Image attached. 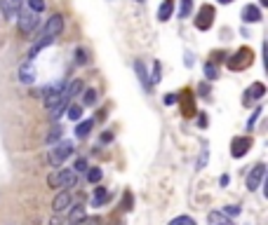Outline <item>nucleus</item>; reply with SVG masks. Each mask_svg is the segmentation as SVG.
<instances>
[{
    "label": "nucleus",
    "mask_w": 268,
    "mask_h": 225,
    "mask_svg": "<svg viewBox=\"0 0 268 225\" xmlns=\"http://www.w3.org/2000/svg\"><path fill=\"white\" fill-rule=\"evenodd\" d=\"M71 155H73V143H71V141H59V143H54L52 150L47 152V162H50L52 167H61Z\"/></svg>",
    "instance_id": "f257e3e1"
},
{
    "label": "nucleus",
    "mask_w": 268,
    "mask_h": 225,
    "mask_svg": "<svg viewBox=\"0 0 268 225\" xmlns=\"http://www.w3.org/2000/svg\"><path fill=\"white\" fill-rule=\"evenodd\" d=\"M17 24H19V33L22 35H29V33L38 26V14H33L31 10H19V14H17Z\"/></svg>",
    "instance_id": "f03ea898"
},
{
    "label": "nucleus",
    "mask_w": 268,
    "mask_h": 225,
    "mask_svg": "<svg viewBox=\"0 0 268 225\" xmlns=\"http://www.w3.org/2000/svg\"><path fill=\"white\" fill-rule=\"evenodd\" d=\"M61 31H64V17H61V14H52V17L43 24L40 38H57Z\"/></svg>",
    "instance_id": "7ed1b4c3"
},
{
    "label": "nucleus",
    "mask_w": 268,
    "mask_h": 225,
    "mask_svg": "<svg viewBox=\"0 0 268 225\" xmlns=\"http://www.w3.org/2000/svg\"><path fill=\"white\" fill-rule=\"evenodd\" d=\"M247 66H252V52H249L247 47L238 50L236 56L228 59V68H231V71H245Z\"/></svg>",
    "instance_id": "20e7f679"
},
{
    "label": "nucleus",
    "mask_w": 268,
    "mask_h": 225,
    "mask_svg": "<svg viewBox=\"0 0 268 225\" xmlns=\"http://www.w3.org/2000/svg\"><path fill=\"white\" fill-rule=\"evenodd\" d=\"M264 176H266V164L259 162L257 167L247 174V190H249V193L259 190V185H261V181H264Z\"/></svg>",
    "instance_id": "39448f33"
},
{
    "label": "nucleus",
    "mask_w": 268,
    "mask_h": 225,
    "mask_svg": "<svg viewBox=\"0 0 268 225\" xmlns=\"http://www.w3.org/2000/svg\"><path fill=\"white\" fill-rule=\"evenodd\" d=\"M249 148H252V139H249V136H236V139L231 141V155H233L236 160L245 157Z\"/></svg>",
    "instance_id": "423d86ee"
},
{
    "label": "nucleus",
    "mask_w": 268,
    "mask_h": 225,
    "mask_svg": "<svg viewBox=\"0 0 268 225\" xmlns=\"http://www.w3.org/2000/svg\"><path fill=\"white\" fill-rule=\"evenodd\" d=\"M212 22H214V7L212 5H203L200 12H198V17H195V26L200 31H207L212 26Z\"/></svg>",
    "instance_id": "0eeeda50"
},
{
    "label": "nucleus",
    "mask_w": 268,
    "mask_h": 225,
    "mask_svg": "<svg viewBox=\"0 0 268 225\" xmlns=\"http://www.w3.org/2000/svg\"><path fill=\"white\" fill-rule=\"evenodd\" d=\"M22 7H24V0H2V17H5V22H14Z\"/></svg>",
    "instance_id": "6e6552de"
},
{
    "label": "nucleus",
    "mask_w": 268,
    "mask_h": 225,
    "mask_svg": "<svg viewBox=\"0 0 268 225\" xmlns=\"http://www.w3.org/2000/svg\"><path fill=\"white\" fill-rule=\"evenodd\" d=\"M35 80V66H33L31 59H26L22 66H19V82L22 85H31Z\"/></svg>",
    "instance_id": "1a4fd4ad"
},
{
    "label": "nucleus",
    "mask_w": 268,
    "mask_h": 225,
    "mask_svg": "<svg viewBox=\"0 0 268 225\" xmlns=\"http://www.w3.org/2000/svg\"><path fill=\"white\" fill-rule=\"evenodd\" d=\"M71 202H73L71 193H68V190H61V193L54 197V202H52L54 214H61V211H66V209H71Z\"/></svg>",
    "instance_id": "9d476101"
},
{
    "label": "nucleus",
    "mask_w": 268,
    "mask_h": 225,
    "mask_svg": "<svg viewBox=\"0 0 268 225\" xmlns=\"http://www.w3.org/2000/svg\"><path fill=\"white\" fill-rule=\"evenodd\" d=\"M78 183V174L73 169H59V188L61 190H71Z\"/></svg>",
    "instance_id": "9b49d317"
},
{
    "label": "nucleus",
    "mask_w": 268,
    "mask_h": 225,
    "mask_svg": "<svg viewBox=\"0 0 268 225\" xmlns=\"http://www.w3.org/2000/svg\"><path fill=\"white\" fill-rule=\"evenodd\" d=\"M242 22H245V24L261 22V10H259L257 5H247L245 10H242Z\"/></svg>",
    "instance_id": "f8f14e48"
},
{
    "label": "nucleus",
    "mask_w": 268,
    "mask_h": 225,
    "mask_svg": "<svg viewBox=\"0 0 268 225\" xmlns=\"http://www.w3.org/2000/svg\"><path fill=\"white\" fill-rule=\"evenodd\" d=\"M92 127H94V120H80L78 122V127H75V139L83 141L89 136V131H92Z\"/></svg>",
    "instance_id": "ddd939ff"
},
{
    "label": "nucleus",
    "mask_w": 268,
    "mask_h": 225,
    "mask_svg": "<svg viewBox=\"0 0 268 225\" xmlns=\"http://www.w3.org/2000/svg\"><path fill=\"white\" fill-rule=\"evenodd\" d=\"M207 225H236V223H233V218L224 216L221 211H209L207 214Z\"/></svg>",
    "instance_id": "4468645a"
},
{
    "label": "nucleus",
    "mask_w": 268,
    "mask_h": 225,
    "mask_svg": "<svg viewBox=\"0 0 268 225\" xmlns=\"http://www.w3.org/2000/svg\"><path fill=\"white\" fill-rule=\"evenodd\" d=\"M68 101H71V99H61V101H59V103H54L52 108H50V120H52V122H57V120L61 118V115H64L66 113V108L71 106V103H68Z\"/></svg>",
    "instance_id": "2eb2a0df"
},
{
    "label": "nucleus",
    "mask_w": 268,
    "mask_h": 225,
    "mask_svg": "<svg viewBox=\"0 0 268 225\" xmlns=\"http://www.w3.org/2000/svg\"><path fill=\"white\" fill-rule=\"evenodd\" d=\"M52 43H54V38H40V40H38V43H35V45H33V47H31V50H29V59H31V61H33V59H35L38 54L43 52L45 47H50V45H52Z\"/></svg>",
    "instance_id": "dca6fc26"
},
{
    "label": "nucleus",
    "mask_w": 268,
    "mask_h": 225,
    "mask_svg": "<svg viewBox=\"0 0 268 225\" xmlns=\"http://www.w3.org/2000/svg\"><path fill=\"white\" fill-rule=\"evenodd\" d=\"M83 89H85L83 80H73V82H68V85H66L64 97H66V99H73V97H78V94H80Z\"/></svg>",
    "instance_id": "f3484780"
},
{
    "label": "nucleus",
    "mask_w": 268,
    "mask_h": 225,
    "mask_svg": "<svg viewBox=\"0 0 268 225\" xmlns=\"http://www.w3.org/2000/svg\"><path fill=\"white\" fill-rule=\"evenodd\" d=\"M80 221H85V206L83 204H75L73 209H71V214H68V223L75 225V223H80Z\"/></svg>",
    "instance_id": "a211bd4d"
},
{
    "label": "nucleus",
    "mask_w": 268,
    "mask_h": 225,
    "mask_svg": "<svg viewBox=\"0 0 268 225\" xmlns=\"http://www.w3.org/2000/svg\"><path fill=\"white\" fill-rule=\"evenodd\" d=\"M134 71H137V77L141 80V85H144V89H150L149 73H146V66H144V61H134Z\"/></svg>",
    "instance_id": "6ab92c4d"
},
{
    "label": "nucleus",
    "mask_w": 268,
    "mask_h": 225,
    "mask_svg": "<svg viewBox=\"0 0 268 225\" xmlns=\"http://www.w3.org/2000/svg\"><path fill=\"white\" fill-rule=\"evenodd\" d=\"M172 12H174V0H165L160 5V10H158V19H160V22H167L172 17Z\"/></svg>",
    "instance_id": "aec40b11"
},
{
    "label": "nucleus",
    "mask_w": 268,
    "mask_h": 225,
    "mask_svg": "<svg viewBox=\"0 0 268 225\" xmlns=\"http://www.w3.org/2000/svg\"><path fill=\"white\" fill-rule=\"evenodd\" d=\"M106 202H108V190L99 185L97 190H94V195H92V206H101V204H106Z\"/></svg>",
    "instance_id": "412c9836"
},
{
    "label": "nucleus",
    "mask_w": 268,
    "mask_h": 225,
    "mask_svg": "<svg viewBox=\"0 0 268 225\" xmlns=\"http://www.w3.org/2000/svg\"><path fill=\"white\" fill-rule=\"evenodd\" d=\"M247 94L252 99H261L264 94H266V87H264V82H254V85L247 89Z\"/></svg>",
    "instance_id": "4be33fe9"
},
{
    "label": "nucleus",
    "mask_w": 268,
    "mask_h": 225,
    "mask_svg": "<svg viewBox=\"0 0 268 225\" xmlns=\"http://www.w3.org/2000/svg\"><path fill=\"white\" fill-rule=\"evenodd\" d=\"M66 115L73 120V122H80V118H83V106H78V103L68 106V108H66Z\"/></svg>",
    "instance_id": "5701e85b"
},
{
    "label": "nucleus",
    "mask_w": 268,
    "mask_h": 225,
    "mask_svg": "<svg viewBox=\"0 0 268 225\" xmlns=\"http://www.w3.org/2000/svg\"><path fill=\"white\" fill-rule=\"evenodd\" d=\"M193 10V0H181V7H179V19H188Z\"/></svg>",
    "instance_id": "b1692460"
},
{
    "label": "nucleus",
    "mask_w": 268,
    "mask_h": 225,
    "mask_svg": "<svg viewBox=\"0 0 268 225\" xmlns=\"http://www.w3.org/2000/svg\"><path fill=\"white\" fill-rule=\"evenodd\" d=\"M61 134H64V127H59V125H57V127H54L52 131H50V134L45 136V143H54V141H61Z\"/></svg>",
    "instance_id": "393cba45"
},
{
    "label": "nucleus",
    "mask_w": 268,
    "mask_h": 225,
    "mask_svg": "<svg viewBox=\"0 0 268 225\" xmlns=\"http://www.w3.org/2000/svg\"><path fill=\"white\" fill-rule=\"evenodd\" d=\"M101 176H104V172H101L99 167L87 169V181H89V183H99V181H101Z\"/></svg>",
    "instance_id": "a878e982"
},
{
    "label": "nucleus",
    "mask_w": 268,
    "mask_h": 225,
    "mask_svg": "<svg viewBox=\"0 0 268 225\" xmlns=\"http://www.w3.org/2000/svg\"><path fill=\"white\" fill-rule=\"evenodd\" d=\"M97 97H99L97 89H87L85 97H83V103H85V106H94V103H97Z\"/></svg>",
    "instance_id": "bb28decb"
},
{
    "label": "nucleus",
    "mask_w": 268,
    "mask_h": 225,
    "mask_svg": "<svg viewBox=\"0 0 268 225\" xmlns=\"http://www.w3.org/2000/svg\"><path fill=\"white\" fill-rule=\"evenodd\" d=\"M170 225H198L195 223V218H191V216H177V218H172Z\"/></svg>",
    "instance_id": "cd10ccee"
},
{
    "label": "nucleus",
    "mask_w": 268,
    "mask_h": 225,
    "mask_svg": "<svg viewBox=\"0 0 268 225\" xmlns=\"http://www.w3.org/2000/svg\"><path fill=\"white\" fill-rule=\"evenodd\" d=\"M205 77H207V80H216V77H219V68H216L212 61L205 64Z\"/></svg>",
    "instance_id": "c85d7f7f"
},
{
    "label": "nucleus",
    "mask_w": 268,
    "mask_h": 225,
    "mask_svg": "<svg viewBox=\"0 0 268 225\" xmlns=\"http://www.w3.org/2000/svg\"><path fill=\"white\" fill-rule=\"evenodd\" d=\"M183 94V115H188V118H191V115H193L195 113V106H191V101H188V94H191V92H181Z\"/></svg>",
    "instance_id": "c756f323"
},
{
    "label": "nucleus",
    "mask_w": 268,
    "mask_h": 225,
    "mask_svg": "<svg viewBox=\"0 0 268 225\" xmlns=\"http://www.w3.org/2000/svg\"><path fill=\"white\" fill-rule=\"evenodd\" d=\"M26 5H29V10H31L33 14H38V12L45 10V0H26Z\"/></svg>",
    "instance_id": "7c9ffc66"
},
{
    "label": "nucleus",
    "mask_w": 268,
    "mask_h": 225,
    "mask_svg": "<svg viewBox=\"0 0 268 225\" xmlns=\"http://www.w3.org/2000/svg\"><path fill=\"white\" fill-rule=\"evenodd\" d=\"M61 99H64V92H61V94H47V97H45V106L52 108L54 103H59Z\"/></svg>",
    "instance_id": "2f4dec72"
},
{
    "label": "nucleus",
    "mask_w": 268,
    "mask_h": 225,
    "mask_svg": "<svg viewBox=\"0 0 268 225\" xmlns=\"http://www.w3.org/2000/svg\"><path fill=\"white\" fill-rule=\"evenodd\" d=\"M75 64H80V66L87 64V52L83 50V47H78V50H75Z\"/></svg>",
    "instance_id": "473e14b6"
},
{
    "label": "nucleus",
    "mask_w": 268,
    "mask_h": 225,
    "mask_svg": "<svg viewBox=\"0 0 268 225\" xmlns=\"http://www.w3.org/2000/svg\"><path fill=\"white\" fill-rule=\"evenodd\" d=\"M149 82H153V85H158V82H160V64H158V61L153 64V73H150Z\"/></svg>",
    "instance_id": "72a5a7b5"
},
{
    "label": "nucleus",
    "mask_w": 268,
    "mask_h": 225,
    "mask_svg": "<svg viewBox=\"0 0 268 225\" xmlns=\"http://www.w3.org/2000/svg\"><path fill=\"white\" fill-rule=\"evenodd\" d=\"M47 185H50V188H57V190H59V169H57V172H52L50 176H47Z\"/></svg>",
    "instance_id": "f704fd0d"
},
{
    "label": "nucleus",
    "mask_w": 268,
    "mask_h": 225,
    "mask_svg": "<svg viewBox=\"0 0 268 225\" xmlns=\"http://www.w3.org/2000/svg\"><path fill=\"white\" fill-rule=\"evenodd\" d=\"M221 214L224 216H228V218H233V216H238L240 214V206H236V204H228V206H226L224 211H221Z\"/></svg>",
    "instance_id": "c9c22d12"
},
{
    "label": "nucleus",
    "mask_w": 268,
    "mask_h": 225,
    "mask_svg": "<svg viewBox=\"0 0 268 225\" xmlns=\"http://www.w3.org/2000/svg\"><path fill=\"white\" fill-rule=\"evenodd\" d=\"M261 113H264V110H261V106H259L257 110L252 113V118L247 120V129H252V127H254V125H257V120H259V115H261Z\"/></svg>",
    "instance_id": "e433bc0d"
},
{
    "label": "nucleus",
    "mask_w": 268,
    "mask_h": 225,
    "mask_svg": "<svg viewBox=\"0 0 268 225\" xmlns=\"http://www.w3.org/2000/svg\"><path fill=\"white\" fill-rule=\"evenodd\" d=\"M85 169H87V160H83V157H80V160H75V164H73V172L75 174L85 172Z\"/></svg>",
    "instance_id": "4c0bfd02"
},
{
    "label": "nucleus",
    "mask_w": 268,
    "mask_h": 225,
    "mask_svg": "<svg viewBox=\"0 0 268 225\" xmlns=\"http://www.w3.org/2000/svg\"><path fill=\"white\" fill-rule=\"evenodd\" d=\"M205 160H207V143H203V155H200V162H198V167H200V169L205 167Z\"/></svg>",
    "instance_id": "58836bf2"
},
{
    "label": "nucleus",
    "mask_w": 268,
    "mask_h": 225,
    "mask_svg": "<svg viewBox=\"0 0 268 225\" xmlns=\"http://www.w3.org/2000/svg\"><path fill=\"white\" fill-rule=\"evenodd\" d=\"M177 101H179L177 94H167V97H165V106H172V103H177Z\"/></svg>",
    "instance_id": "ea45409f"
},
{
    "label": "nucleus",
    "mask_w": 268,
    "mask_h": 225,
    "mask_svg": "<svg viewBox=\"0 0 268 225\" xmlns=\"http://www.w3.org/2000/svg\"><path fill=\"white\" fill-rule=\"evenodd\" d=\"M61 223H64V218H61L59 214H54L52 218H50V225H61Z\"/></svg>",
    "instance_id": "a19ab883"
},
{
    "label": "nucleus",
    "mask_w": 268,
    "mask_h": 225,
    "mask_svg": "<svg viewBox=\"0 0 268 225\" xmlns=\"http://www.w3.org/2000/svg\"><path fill=\"white\" fill-rule=\"evenodd\" d=\"M125 209H127V211L132 209V195L129 193H125Z\"/></svg>",
    "instance_id": "79ce46f5"
},
{
    "label": "nucleus",
    "mask_w": 268,
    "mask_h": 225,
    "mask_svg": "<svg viewBox=\"0 0 268 225\" xmlns=\"http://www.w3.org/2000/svg\"><path fill=\"white\" fill-rule=\"evenodd\" d=\"M198 125L205 127V125H207V115H198Z\"/></svg>",
    "instance_id": "37998d69"
},
{
    "label": "nucleus",
    "mask_w": 268,
    "mask_h": 225,
    "mask_svg": "<svg viewBox=\"0 0 268 225\" xmlns=\"http://www.w3.org/2000/svg\"><path fill=\"white\" fill-rule=\"evenodd\" d=\"M113 139V134H111V131H106V134H104V136H101V143H108V141Z\"/></svg>",
    "instance_id": "c03bdc74"
},
{
    "label": "nucleus",
    "mask_w": 268,
    "mask_h": 225,
    "mask_svg": "<svg viewBox=\"0 0 268 225\" xmlns=\"http://www.w3.org/2000/svg\"><path fill=\"white\" fill-rule=\"evenodd\" d=\"M200 94H203V97H207V94H209V87H207V85H200Z\"/></svg>",
    "instance_id": "a18cd8bd"
},
{
    "label": "nucleus",
    "mask_w": 268,
    "mask_h": 225,
    "mask_svg": "<svg viewBox=\"0 0 268 225\" xmlns=\"http://www.w3.org/2000/svg\"><path fill=\"white\" fill-rule=\"evenodd\" d=\"M219 2H221V5H228V2H233V0H219Z\"/></svg>",
    "instance_id": "49530a36"
},
{
    "label": "nucleus",
    "mask_w": 268,
    "mask_h": 225,
    "mask_svg": "<svg viewBox=\"0 0 268 225\" xmlns=\"http://www.w3.org/2000/svg\"><path fill=\"white\" fill-rule=\"evenodd\" d=\"M261 5H268V0H261Z\"/></svg>",
    "instance_id": "de8ad7c7"
},
{
    "label": "nucleus",
    "mask_w": 268,
    "mask_h": 225,
    "mask_svg": "<svg viewBox=\"0 0 268 225\" xmlns=\"http://www.w3.org/2000/svg\"><path fill=\"white\" fill-rule=\"evenodd\" d=\"M137 2H144V0H137Z\"/></svg>",
    "instance_id": "09e8293b"
},
{
    "label": "nucleus",
    "mask_w": 268,
    "mask_h": 225,
    "mask_svg": "<svg viewBox=\"0 0 268 225\" xmlns=\"http://www.w3.org/2000/svg\"><path fill=\"white\" fill-rule=\"evenodd\" d=\"M0 2H2V0H0Z\"/></svg>",
    "instance_id": "8fccbe9b"
},
{
    "label": "nucleus",
    "mask_w": 268,
    "mask_h": 225,
    "mask_svg": "<svg viewBox=\"0 0 268 225\" xmlns=\"http://www.w3.org/2000/svg\"><path fill=\"white\" fill-rule=\"evenodd\" d=\"M92 225H94V223H92Z\"/></svg>",
    "instance_id": "3c124183"
}]
</instances>
